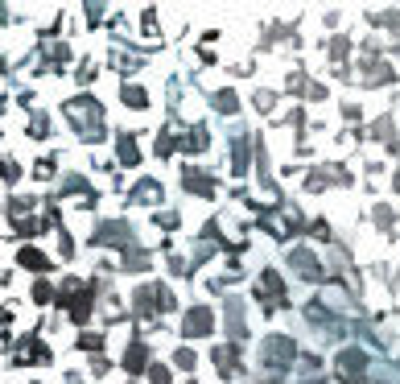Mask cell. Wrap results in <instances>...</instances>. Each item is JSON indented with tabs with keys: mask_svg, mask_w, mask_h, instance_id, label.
I'll return each mask as SVG.
<instances>
[{
	"mask_svg": "<svg viewBox=\"0 0 400 384\" xmlns=\"http://www.w3.org/2000/svg\"><path fill=\"white\" fill-rule=\"evenodd\" d=\"M67 116H71V120L79 124V128H83V137H87V141L103 132V108H99V103H95L91 96L71 99V103H67Z\"/></svg>",
	"mask_w": 400,
	"mask_h": 384,
	"instance_id": "1",
	"label": "cell"
},
{
	"mask_svg": "<svg viewBox=\"0 0 400 384\" xmlns=\"http://www.w3.org/2000/svg\"><path fill=\"white\" fill-rule=\"evenodd\" d=\"M334 376H338L343 384H363L367 380V351H359V347L338 351V360H334Z\"/></svg>",
	"mask_w": 400,
	"mask_h": 384,
	"instance_id": "2",
	"label": "cell"
},
{
	"mask_svg": "<svg viewBox=\"0 0 400 384\" xmlns=\"http://www.w3.org/2000/svg\"><path fill=\"white\" fill-rule=\"evenodd\" d=\"M293 356H297V347H293V339H285V335H268L264 347H260V360H264V368H273V372H285L293 363Z\"/></svg>",
	"mask_w": 400,
	"mask_h": 384,
	"instance_id": "3",
	"label": "cell"
},
{
	"mask_svg": "<svg viewBox=\"0 0 400 384\" xmlns=\"http://www.w3.org/2000/svg\"><path fill=\"white\" fill-rule=\"evenodd\" d=\"M165 310H173V293H169V286L137 289V314H165Z\"/></svg>",
	"mask_w": 400,
	"mask_h": 384,
	"instance_id": "4",
	"label": "cell"
},
{
	"mask_svg": "<svg viewBox=\"0 0 400 384\" xmlns=\"http://www.w3.org/2000/svg\"><path fill=\"white\" fill-rule=\"evenodd\" d=\"M211 327H215V314L207 310V306H194V310L186 314V322H182L186 339H202V335H211Z\"/></svg>",
	"mask_w": 400,
	"mask_h": 384,
	"instance_id": "5",
	"label": "cell"
},
{
	"mask_svg": "<svg viewBox=\"0 0 400 384\" xmlns=\"http://www.w3.org/2000/svg\"><path fill=\"white\" fill-rule=\"evenodd\" d=\"M289 264L306 277V281H322L326 273H322V264H318V256L309 252V248H293V256H289Z\"/></svg>",
	"mask_w": 400,
	"mask_h": 384,
	"instance_id": "6",
	"label": "cell"
},
{
	"mask_svg": "<svg viewBox=\"0 0 400 384\" xmlns=\"http://www.w3.org/2000/svg\"><path fill=\"white\" fill-rule=\"evenodd\" d=\"M260 293H264V306H268V302L281 306L285 302V286H281V277H277L273 269H264V277H260Z\"/></svg>",
	"mask_w": 400,
	"mask_h": 384,
	"instance_id": "7",
	"label": "cell"
},
{
	"mask_svg": "<svg viewBox=\"0 0 400 384\" xmlns=\"http://www.w3.org/2000/svg\"><path fill=\"white\" fill-rule=\"evenodd\" d=\"M186 191L202 194V198H211V194H215V182L207 178V174H198V169H186Z\"/></svg>",
	"mask_w": 400,
	"mask_h": 384,
	"instance_id": "8",
	"label": "cell"
},
{
	"mask_svg": "<svg viewBox=\"0 0 400 384\" xmlns=\"http://www.w3.org/2000/svg\"><path fill=\"white\" fill-rule=\"evenodd\" d=\"M95 240L99 244H128V227H124V223H103Z\"/></svg>",
	"mask_w": 400,
	"mask_h": 384,
	"instance_id": "9",
	"label": "cell"
},
{
	"mask_svg": "<svg viewBox=\"0 0 400 384\" xmlns=\"http://www.w3.org/2000/svg\"><path fill=\"white\" fill-rule=\"evenodd\" d=\"M232 169L236 174L248 169V137H232Z\"/></svg>",
	"mask_w": 400,
	"mask_h": 384,
	"instance_id": "10",
	"label": "cell"
},
{
	"mask_svg": "<svg viewBox=\"0 0 400 384\" xmlns=\"http://www.w3.org/2000/svg\"><path fill=\"white\" fill-rule=\"evenodd\" d=\"M124 368H128V372H144V368H149V351H144L141 343H132V347H128V356H124Z\"/></svg>",
	"mask_w": 400,
	"mask_h": 384,
	"instance_id": "11",
	"label": "cell"
},
{
	"mask_svg": "<svg viewBox=\"0 0 400 384\" xmlns=\"http://www.w3.org/2000/svg\"><path fill=\"white\" fill-rule=\"evenodd\" d=\"M215 363H219V372H223V376H232V372L239 368L236 347H219V351H215Z\"/></svg>",
	"mask_w": 400,
	"mask_h": 384,
	"instance_id": "12",
	"label": "cell"
},
{
	"mask_svg": "<svg viewBox=\"0 0 400 384\" xmlns=\"http://www.w3.org/2000/svg\"><path fill=\"white\" fill-rule=\"evenodd\" d=\"M132 198H137V203H157V198H161V186H157L153 178H149V182H137Z\"/></svg>",
	"mask_w": 400,
	"mask_h": 384,
	"instance_id": "13",
	"label": "cell"
},
{
	"mask_svg": "<svg viewBox=\"0 0 400 384\" xmlns=\"http://www.w3.org/2000/svg\"><path fill=\"white\" fill-rule=\"evenodd\" d=\"M227 327H232V339H244V335H248V327H244V310H239L236 302L227 306Z\"/></svg>",
	"mask_w": 400,
	"mask_h": 384,
	"instance_id": "14",
	"label": "cell"
},
{
	"mask_svg": "<svg viewBox=\"0 0 400 384\" xmlns=\"http://www.w3.org/2000/svg\"><path fill=\"white\" fill-rule=\"evenodd\" d=\"M120 162H124V166H137V162H141V149H137L132 137H120Z\"/></svg>",
	"mask_w": 400,
	"mask_h": 384,
	"instance_id": "15",
	"label": "cell"
},
{
	"mask_svg": "<svg viewBox=\"0 0 400 384\" xmlns=\"http://www.w3.org/2000/svg\"><path fill=\"white\" fill-rule=\"evenodd\" d=\"M21 264H25V269H38V273H46V269H50V261L42 256V252H33V248H25V252H21Z\"/></svg>",
	"mask_w": 400,
	"mask_h": 384,
	"instance_id": "16",
	"label": "cell"
},
{
	"mask_svg": "<svg viewBox=\"0 0 400 384\" xmlns=\"http://www.w3.org/2000/svg\"><path fill=\"white\" fill-rule=\"evenodd\" d=\"M215 108H219V112H236L239 96H236V91H219V96H215Z\"/></svg>",
	"mask_w": 400,
	"mask_h": 384,
	"instance_id": "17",
	"label": "cell"
},
{
	"mask_svg": "<svg viewBox=\"0 0 400 384\" xmlns=\"http://www.w3.org/2000/svg\"><path fill=\"white\" fill-rule=\"evenodd\" d=\"M124 103H128V108H144L149 99H144L141 87H132V83H128V87H124Z\"/></svg>",
	"mask_w": 400,
	"mask_h": 384,
	"instance_id": "18",
	"label": "cell"
},
{
	"mask_svg": "<svg viewBox=\"0 0 400 384\" xmlns=\"http://www.w3.org/2000/svg\"><path fill=\"white\" fill-rule=\"evenodd\" d=\"M256 108L260 112H273V108H277V96H273V91H256Z\"/></svg>",
	"mask_w": 400,
	"mask_h": 384,
	"instance_id": "19",
	"label": "cell"
},
{
	"mask_svg": "<svg viewBox=\"0 0 400 384\" xmlns=\"http://www.w3.org/2000/svg\"><path fill=\"white\" fill-rule=\"evenodd\" d=\"M173 360H178V368H186V372H190V368H194V356H190L186 347H182V351H178V356H173Z\"/></svg>",
	"mask_w": 400,
	"mask_h": 384,
	"instance_id": "20",
	"label": "cell"
},
{
	"mask_svg": "<svg viewBox=\"0 0 400 384\" xmlns=\"http://www.w3.org/2000/svg\"><path fill=\"white\" fill-rule=\"evenodd\" d=\"M153 384H169V372L165 368H153Z\"/></svg>",
	"mask_w": 400,
	"mask_h": 384,
	"instance_id": "21",
	"label": "cell"
},
{
	"mask_svg": "<svg viewBox=\"0 0 400 384\" xmlns=\"http://www.w3.org/2000/svg\"><path fill=\"white\" fill-rule=\"evenodd\" d=\"M396 191H400V174H396Z\"/></svg>",
	"mask_w": 400,
	"mask_h": 384,
	"instance_id": "22",
	"label": "cell"
}]
</instances>
